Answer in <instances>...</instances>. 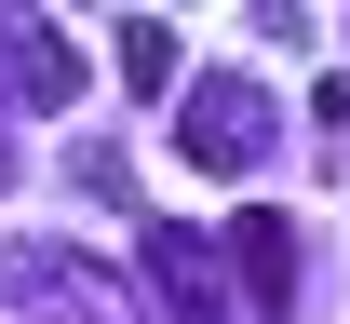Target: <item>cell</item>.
<instances>
[{"instance_id":"obj_1","label":"cell","mask_w":350,"mask_h":324,"mask_svg":"<svg viewBox=\"0 0 350 324\" xmlns=\"http://www.w3.org/2000/svg\"><path fill=\"white\" fill-rule=\"evenodd\" d=\"M175 149L202 162V176H256L269 162V108H256V82H189V122H175Z\"/></svg>"},{"instance_id":"obj_2","label":"cell","mask_w":350,"mask_h":324,"mask_svg":"<svg viewBox=\"0 0 350 324\" xmlns=\"http://www.w3.org/2000/svg\"><path fill=\"white\" fill-rule=\"evenodd\" d=\"M0 68H14V95H27V108H68V95H81L68 27H14V14H0Z\"/></svg>"},{"instance_id":"obj_3","label":"cell","mask_w":350,"mask_h":324,"mask_svg":"<svg viewBox=\"0 0 350 324\" xmlns=\"http://www.w3.org/2000/svg\"><path fill=\"white\" fill-rule=\"evenodd\" d=\"M229 271H243V297H297V243H283V216H229Z\"/></svg>"},{"instance_id":"obj_4","label":"cell","mask_w":350,"mask_h":324,"mask_svg":"<svg viewBox=\"0 0 350 324\" xmlns=\"http://www.w3.org/2000/svg\"><path fill=\"white\" fill-rule=\"evenodd\" d=\"M148 271L175 284V311H189V324H229V284H216V257H202V243H175V230H148Z\"/></svg>"},{"instance_id":"obj_5","label":"cell","mask_w":350,"mask_h":324,"mask_svg":"<svg viewBox=\"0 0 350 324\" xmlns=\"http://www.w3.org/2000/svg\"><path fill=\"white\" fill-rule=\"evenodd\" d=\"M122 82H135V95L175 82V27H162V14H122Z\"/></svg>"}]
</instances>
